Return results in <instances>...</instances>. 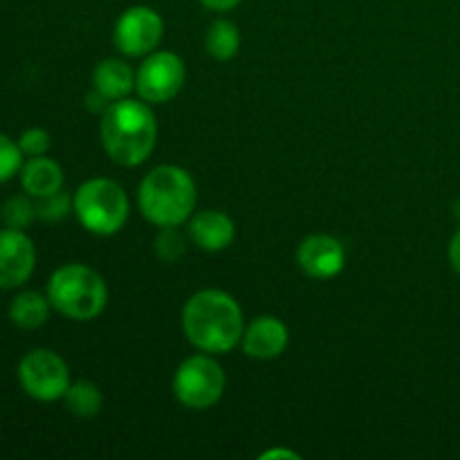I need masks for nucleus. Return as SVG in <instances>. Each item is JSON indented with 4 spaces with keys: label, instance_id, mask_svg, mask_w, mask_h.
<instances>
[{
    "label": "nucleus",
    "instance_id": "obj_1",
    "mask_svg": "<svg viewBox=\"0 0 460 460\" xmlns=\"http://www.w3.org/2000/svg\"><path fill=\"white\" fill-rule=\"evenodd\" d=\"M182 331L198 350L229 353L241 344L245 319L238 301L225 290H200L184 304Z\"/></svg>",
    "mask_w": 460,
    "mask_h": 460
},
{
    "label": "nucleus",
    "instance_id": "obj_2",
    "mask_svg": "<svg viewBox=\"0 0 460 460\" xmlns=\"http://www.w3.org/2000/svg\"><path fill=\"white\" fill-rule=\"evenodd\" d=\"M103 151L121 166H137L151 157L157 144V121L144 99L111 102L99 124Z\"/></svg>",
    "mask_w": 460,
    "mask_h": 460
},
{
    "label": "nucleus",
    "instance_id": "obj_3",
    "mask_svg": "<svg viewBox=\"0 0 460 460\" xmlns=\"http://www.w3.org/2000/svg\"><path fill=\"white\" fill-rule=\"evenodd\" d=\"M198 189L182 166L162 164L144 175L137 191L144 218L155 227H180L196 211Z\"/></svg>",
    "mask_w": 460,
    "mask_h": 460
},
{
    "label": "nucleus",
    "instance_id": "obj_4",
    "mask_svg": "<svg viewBox=\"0 0 460 460\" xmlns=\"http://www.w3.org/2000/svg\"><path fill=\"white\" fill-rule=\"evenodd\" d=\"M52 310L72 322L97 319L108 305V286L102 274L84 263H66L52 272L48 281Z\"/></svg>",
    "mask_w": 460,
    "mask_h": 460
},
{
    "label": "nucleus",
    "instance_id": "obj_5",
    "mask_svg": "<svg viewBox=\"0 0 460 460\" xmlns=\"http://www.w3.org/2000/svg\"><path fill=\"white\" fill-rule=\"evenodd\" d=\"M72 200H75V214L79 223L97 236H112L128 220V196L115 180H88L76 189Z\"/></svg>",
    "mask_w": 460,
    "mask_h": 460
},
{
    "label": "nucleus",
    "instance_id": "obj_6",
    "mask_svg": "<svg viewBox=\"0 0 460 460\" xmlns=\"http://www.w3.org/2000/svg\"><path fill=\"white\" fill-rule=\"evenodd\" d=\"M225 377L223 367L209 353L187 358L173 376V394L180 404L193 411H207L223 398Z\"/></svg>",
    "mask_w": 460,
    "mask_h": 460
},
{
    "label": "nucleus",
    "instance_id": "obj_7",
    "mask_svg": "<svg viewBox=\"0 0 460 460\" xmlns=\"http://www.w3.org/2000/svg\"><path fill=\"white\" fill-rule=\"evenodd\" d=\"M18 382L21 389L39 402L61 400L72 385L66 359L49 349H34L22 355L18 362Z\"/></svg>",
    "mask_w": 460,
    "mask_h": 460
},
{
    "label": "nucleus",
    "instance_id": "obj_8",
    "mask_svg": "<svg viewBox=\"0 0 460 460\" xmlns=\"http://www.w3.org/2000/svg\"><path fill=\"white\" fill-rule=\"evenodd\" d=\"M187 79L184 61L175 52H151L135 72V90L146 103H164L182 90Z\"/></svg>",
    "mask_w": 460,
    "mask_h": 460
},
{
    "label": "nucleus",
    "instance_id": "obj_9",
    "mask_svg": "<svg viewBox=\"0 0 460 460\" xmlns=\"http://www.w3.org/2000/svg\"><path fill=\"white\" fill-rule=\"evenodd\" d=\"M162 36H164V21L155 9L146 4L126 9L117 18L112 31L117 49L126 57H148L162 43Z\"/></svg>",
    "mask_w": 460,
    "mask_h": 460
},
{
    "label": "nucleus",
    "instance_id": "obj_10",
    "mask_svg": "<svg viewBox=\"0 0 460 460\" xmlns=\"http://www.w3.org/2000/svg\"><path fill=\"white\" fill-rule=\"evenodd\" d=\"M36 268L34 241L22 229H0V290L25 286Z\"/></svg>",
    "mask_w": 460,
    "mask_h": 460
},
{
    "label": "nucleus",
    "instance_id": "obj_11",
    "mask_svg": "<svg viewBox=\"0 0 460 460\" xmlns=\"http://www.w3.org/2000/svg\"><path fill=\"white\" fill-rule=\"evenodd\" d=\"M296 263L308 277L332 279L344 270V245L328 234H313L296 247Z\"/></svg>",
    "mask_w": 460,
    "mask_h": 460
},
{
    "label": "nucleus",
    "instance_id": "obj_12",
    "mask_svg": "<svg viewBox=\"0 0 460 460\" xmlns=\"http://www.w3.org/2000/svg\"><path fill=\"white\" fill-rule=\"evenodd\" d=\"M290 331L286 323L272 314H261L252 319L243 332V353L252 359H274L288 349Z\"/></svg>",
    "mask_w": 460,
    "mask_h": 460
},
{
    "label": "nucleus",
    "instance_id": "obj_13",
    "mask_svg": "<svg viewBox=\"0 0 460 460\" xmlns=\"http://www.w3.org/2000/svg\"><path fill=\"white\" fill-rule=\"evenodd\" d=\"M189 236L200 250L223 252L236 238V225L225 211L202 209L193 211L189 218Z\"/></svg>",
    "mask_w": 460,
    "mask_h": 460
},
{
    "label": "nucleus",
    "instance_id": "obj_14",
    "mask_svg": "<svg viewBox=\"0 0 460 460\" xmlns=\"http://www.w3.org/2000/svg\"><path fill=\"white\" fill-rule=\"evenodd\" d=\"M18 175H21V184L22 189H25V193H30L36 200L61 191L63 180H66L63 178V169L58 166V162H54L52 157L48 155L27 157Z\"/></svg>",
    "mask_w": 460,
    "mask_h": 460
},
{
    "label": "nucleus",
    "instance_id": "obj_15",
    "mask_svg": "<svg viewBox=\"0 0 460 460\" xmlns=\"http://www.w3.org/2000/svg\"><path fill=\"white\" fill-rule=\"evenodd\" d=\"M93 88L99 90L108 102L128 97L135 90V72L121 58H103L93 72Z\"/></svg>",
    "mask_w": 460,
    "mask_h": 460
},
{
    "label": "nucleus",
    "instance_id": "obj_16",
    "mask_svg": "<svg viewBox=\"0 0 460 460\" xmlns=\"http://www.w3.org/2000/svg\"><path fill=\"white\" fill-rule=\"evenodd\" d=\"M49 310H52V304H49L48 295L25 290L18 292L9 301L7 317L13 326L22 328V331H36V328H40L49 319Z\"/></svg>",
    "mask_w": 460,
    "mask_h": 460
},
{
    "label": "nucleus",
    "instance_id": "obj_17",
    "mask_svg": "<svg viewBox=\"0 0 460 460\" xmlns=\"http://www.w3.org/2000/svg\"><path fill=\"white\" fill-rule=\"evenodd\" d=\"M205 48L216 61H232L241 49V31H238L236 22L227 21V18H218L211 22L205 36Z\"/></svg>",
    "mask_w": 460,
    "mask_h": 460
},
{
    "label": "nucleus",
    "instance_id": "obj_18",
    "mask_svg": "<svg viewBox=\"0 0 460 460\" xmlns=\"http://www.w3.org/2000/svg\"><path fill=\"white\" fill-rule=\"evenodd\" d=\"M63 400H66L67 411L75 413L76 418H94L103 407V394L94 382L88 380L72 382Z\"/></svg>",
    "mask_w": 460,
    "mask_h": 460
},
{
    "label": "nucleus",
    "instance_id": "obj_19",
    "mask_svg": "<svg viewBox=\"0 0 460 460\" xmlns=\"http://www.w3.org/2000/svg\"><path fill=\"white\" fill-rule=\"evenodd\" d=\"M30 193L27 196H12L4 200L3 209H0V220L4 223V227H12V229H22L25 232L36 216V202L30 200Z\"/></svg>",
    "mask_w": 460,
    "mask_h": 460
},
{
    "label": "nucleus",
    "instance_id": "obj_20",
    "mask_svg": "<svg viewBox=\"0 0 460 460\" xmlns=\"http://www.w3.org/2000/svg\"><path fill=\"white\" fill-rule=\"evenodd\" d=\"M187 252V238L178 227H160L155 236V254L164 263H175Z\"/></svg>",
    "mask_w": 460,
    "mask_h": 460
},
{
    "label": "nucleus",
    "instance_id": "obj_21",
    "mask_svg": "<svg viewBox=\"0 0 460 460\" xmlns=\"http://www.w3.org/2000/svg\"><path fill=\"white\" fill-rule=\"evenodd\" d=\"M70 211H75V200L66 191H57L52 196H45L36 200V216L45 223H58L66 218Z\"/></svg>",
    "mask_w": 460,
    "mask_h": 460
},
{
    "label": "nucleus",
    "instance_id": "obj_22",
    "mask_svg": "<svg viewBox=\"0 0 460 460\" xmlns=\"http://www.w3.org/2000/svg\"><path fill=\"white\" fill-rule=\"evenodd\" d=\"M22 164H25V155H22L18 142L0 133V184L9 182L21 173Z\"/></svg>",
    "mask_w": 460,
    "mask_h": 460
},
{
    "label": "nucleus",
    "instance_id": "obj_23",
    "mask_svg": "<svg viewBox=\"0 0 460 460\" xmlns=\"http://www.w3.org/2000/svg\"><path fill=\"white\" fill-rule=\"evenodd\" d=\"M16 142H18V146H21L22 155H25V157L45 155V153L49 151V146H52L49 133L45 128H39V126L22 130L21 137H18Z\"/></svg>",
    "mask_w": 460,
    "mask_h": 460
},
{
    "label": "nucleus",
    "instance_id": "obj_24",
    "mask_svg": "<svg viewBox=\"0 0 460 460\" xmlns=\"http://www.w3.org/2000/svg\"><path fill=\"white\" fill-rule=\"evenodd\" d=\"M108 106H111V102H108L99 90L93 88L88 94H85V108H88L90 112H94V115H103Z\"/></svg>",
    "mask_w": 460,
    "mask_h": 460
},
{
    "label": "nucleus",
    "instance_id": "obj_25",
    "mask_svg": "<svg viewBox=\"0 0 460 460\" xmlns=\"http://www.w3.org/2000/svg\"><path fill=\"white\" fill-rule=\"evenodd\" d=\"M449 263L460 274V229L454 234L452 243H449Z\"/></svg>",
    "mask_w": 460,
    "mask_h": 460
},
{
    "label": "nucleus",
    "instance_id": "obj_26",
    "mask_svg": "<svg viewBox=\"0 0 460 460\" xmlns=\"http://www.w3.org/2000/svg\"><path fill=\"white\" fill-rule=\"evenodd\" d=\"M207 9H214V12H229V9L238 7L241 0H200Z\"/></svg>",
    "mask_w": 460,
    "mask_h": 460
},
{
    "label": "nucleus",
    "instance_id": "obj_27",
    "mask_svg": "<svg viewBox=\"0 0 460 460\" xmlns=\"http://www.w3.org/2000/svg\"><path fill=\"white\" fill-rule=\"evenodd\" d=\"M259 458H261V460H272V458H292V460H296V458H299V454L290 452V449L279 447V449H268V452L261 454Z\"/></svg>",
    "mask_w": 460,
    "mask_h": 460
},
{
    "label": "nucleus",
    "instance_id": "obj_28",
    "mask_svg": "<svg viewBox=\"0 0 460 460\" xmlns=\"http://www.w3.org/2000/svg\"><path fill=\"white\" fill-rule=\"evenodd\" d=\"M454 214H456V218L460 220V200L456 202V205H454Z\"/></svg>",
    "mask_w": 460,
    "mask_h": 460
}]
</instances>
